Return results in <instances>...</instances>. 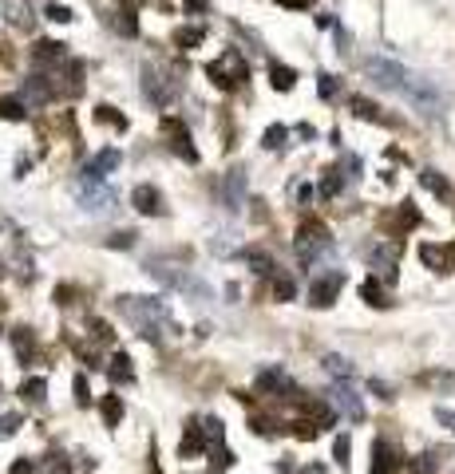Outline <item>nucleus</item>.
<instances>
[{
	"mask_svg": "<svg viewBox=\"0 0 455 474\" xmlns=\"http://www.w3.org/2000/svg\"><path fill=\"white\" fill-rule=\"evenodd\" d=\"M360 297H364L369 304H376V308H384V304H388V301H384V289L376 285V281H364V285H360Z\"/></svg>",
	"mask_w": 455,
	"mask_h": 474,
	"instance_id": "a878e982",
	"label": "nucleus"
},
{
	"mask_svg": "<svg viewBox=\"0 0 455 474\" xmlns=\"http://www.w3.org/2000/svg\"><path fill=\"white\" fill-rule=\"evenodd\" d=\"M325 368H329L337 379H348V376H353V364H348L345 356H325Z\"/></svg>",
	"mask_w": 455,
	"mask_h": 474,
	"instance_id": "393cba45",
	"label": "nucleus"
},
{
	"mask_svg": "<svg viewBox=\"0 0 455 474\" xmlns=\"http://www.w3.org/2000/svg\"><path fill=\"white\" fill-rule=\"evenodd\" d=\"M332 407H337V411H345L353 423H360V419H364V403H360V395L348 388V384H337V388H332Z\"/></svg>",
	"mask_w": 455,
	"mask_h": 474,
	"instance_id": "1a4fd4ad",
	"label": "nucleus"
},
{
	"mask_svg": "<svg viewBox=\"0 0 455 474\" xmlns=\"http://www.w3.org/2000/svg\"><path fill=\"white\" fill-rule=\"evenodd\" d=\"M419 182L428 186L431 194H440V198H447V194H452V186H447V178H440L435 171H424V174H419Z\"/></svg>",
	"mask_w": 455,
	"mask_h": 474,
	"instance_id": "4be33fe9",
	"label": "nucleus"
},
{
	"mask_svg": "<svg viewBox=\"0 0 455 474\" xmlns=\"http://www.w3.org/2000/svg\"><path fill=\"white\" fill-rule=\"evenodd\" d=\"M242 202H246V171H230V178H226V206L242 210Z\"/></svg>",
	"mask_w": 455,
	"mask_h": 474,
	"instance_id": "ddd939ff",
	"label": "nucleus"
},
{
	"mask_svg": "<svg viewBox=\"0 0 455 474\" xmlns=\"http://www.w3.org/2000/svg\"><path fill=\"white\" fill-rule=\"evenodd\" d=\"M317 431L321 427H313V423H297V439H317Z\"/></svg>",
	"mask_w": 455,
	"mask_h": 474,
	"instance_id": "37998d69",
	"label": "nucleus"
},
{
	"mask_svg": "<svg viewBox=\"0 0 455 474\" xmlns=\"http://www.w3.org/2000/svg\"><path fill=\"white\" fill-rule=\"evenodd\" d=\"M107 171H119V150H99V155L87 162L84 174H91V178H103Z\"/></svg>",
	"mask_w": 455,
	"mask_h": 474,
	"instance_id": "2eb2a0df",
	"label": "nucleus"
},
{
	"mask_svg": "<svg viewBox=\"0 0 455 474\" xmlns=\"http://www.w3.org/2000/svg\"><path fill=\"white\" fill-rule=\"evenodd\" d=\"M206 72H210V79H214L218 87H234V84H242V79H249V68L242 63L238 52H226L218 63H210Z\"/></svg>",
	"mask_w": 455,
	"mask_h": 474,
	"instance_id": "7ed1b4c3",
	"label": "nucleus"
},
{
	"mask_svg": "<svg viewBox=\"0 0 455 474\" xmlns=\"http://www.w3.org/2000/svg\"><path fill=\"white\" fill-rule=\"evenodd\" d=\"M270 79H273V87H277V91H289V87L297 84V72H293V68H285V63H273Z\"/></svg>",
	"mask_w": 455,
	"mask_h": 474,
	"instance_id": "a211bd4d",
	"label": "nucleus"
},
{
	"mask_svg": "<svg viewBox=\"0 0 455 474\" xmlns=\"http://www.w3.org/2000/svg\"><path fill=\"white\" fill-rule=\"evenodd\" d=\"M348 103H353V111H357L360 119H380V111L372 107L369 99H360V95H353V99H348Z\"/></svg>",
	"mask_w": 455,
	"mask_h": 474,
	"instance_id": "c756f323",
	"label": "nucleus"
},
{
	"mask_svg": "<svg viewBox=\"0 0 455 474\" xmlns=\"http://www.w3.org/2000/svg\"><path fill=\"white\" fill-rule=\"evenodd\" d=\"M20 427V415H0V435H13Z\"/></svg>",
	"mask_w": 455,
	"mask_h": 474,
	"instance_id": "a19ab883",
	"label": "nucleus"
},
{
	"mask_svg": "<svg viewBox=\"0 0 455 474\" xmlns=\"http://www.w3.org/2000/svg\"><path fill=\"white\" fill-rule=\"evenodd\" d=\"M202 36H206V32H202V28H178V48H198V44H202Z\"/></svg>",
	"mask_w": 455,
	"mask_h": 474,
	"instance_id": "bb28decb",
	"label": "nucleus"
},
{
	"mask_svg": "<svg viewBox=\"0 0 455 474\" xmlns=\"http://www.w3.org/2000/svg\"><path fill=\"white\" fill-rule=\"evenodd\" d=\"M435 466H440V462H435V455H424L419 462H412V471H416V474H431Z\"/></svg>",
	"mask_w": 455,
	"mask_h": 474,
	"instance_id": "e433bc0d",
	"label": "nucleus"
},
{
	"mask_svg": "<svg viewBox=\"0 0 455 474\" xmlns=\"http://www.w3.org/2000/svg\"><path fill=\"white\" fill-rule=\"evenodd\" d=\"M13 348H16V356L24 360V364H32V356H36V340H32V332H13Z\"/></svg>",
	"mask_w": 455,
	"mask_h": 474,
	"instance_id": "f3484780",
	"label": "nucleus"
},
{
	"mask_svg": "<svg viewBox=\"0 0 455 474\" xmlns=\"http://www.w3.org/2000/svg\"><path fill=\"white\" fill-rule=\"evenodd\" d=\"M87 395H91V391H87V379L75 376V403H79V407H87Z\"/></svg>",
	"mask_w": 455,
	"mask_h": 474,
	"instance_id": "ea45409f",
	"label": "nucleus"
},
{
	"mask_svg": "<svg viewBox=\"0 0 455 474\" xmlns=\"http://www.w3.org/2000/svg\"><path fill=\"white\" fill-rule=\"evenodd\" d=\"M44 391H48V384H44V379H24V384H20V395H24L28 403H44Z\"/></svg>",
	"mask_w": 455,
	"mask_h": 474,
	"instance_id": "412c9836",
	"label": "nucleus"
},
{
	"mask_svg": "<svg viewBox=\"0 0 455 474\" xmlns=\"http://www.w3.org/2000/svg\"><path fill=\"white\" fill-rule=\"evenodd\" d=\"M332 91H337V87H332V75H321V95L329 99V95H332Z\"/></svg>",
	"mask_w": 455,
	"mask_h": 474,
	"instance_id": "49530a36",
	"label": "nucleus"
},
{
	"mask_svg": "<svg viewBox=\"0 0 455 474\" xmlns=\"http://www.w3.org/2000/svg\"><path fill=\"white\" fill-rule=\"evenodd\" d=\"M0 13L8 16L16 28H32V20H36V16H32V8H28L24 0H0Z\"/></svg>",
	"mask_w": 455,
	"mask_h": 474,
	"instance_id": "4468645a",
	"label": "nucleus"
},
{
	"mask_svg": "<svg viewBox=\"0 0 455 474\" xmlns=\"http://www.w3.org/2000/svg\"><path fill=\"white\" fill-rule=\"evenodd\" d=\"M139 214H162V194L155 186H135V194H131Z\"/></svg>",
	"mask_w": 455,
	"mask_h": 474,
	"instance_id": "f8f14e48",
	"label": "nucleus"
},
{
	"mask_svg": "<svg viewBox=\"0 0 455 474\" xmlns=\"http://www.w3.org/2000/svg\"><path fill=\"white\" fill-rule=\"evenodd\" d=\"M48 474H72V462L63 459V455H56V459L48 462Z\"/></svg>",
	"mask_w": 455,
	"mask_h": 474,
	"instance_id": "4c0bfd02",
	"label": "nucleus"
},
{
	"mask_svg": "<svg viewBox=\"0 0 455 474\" xmlns=\"http://www.w3.org/2000/svg\"><path fill=\"white\" fill-rule=\"evenodd\" d=\"M435 419H440L447 431H455V411H443V407H440V411H435Z\"/></svg>",
	"mask_w": 455,
	"mask_h": 474,
	"instance_id": "a18cd8bd",
	"label": "nucleus"
},
{
	"mask_svg": "<svg viewBox=\"0 0 455 474\" xmlns=\"http://www.w3.org/2000/svg\"><path fill=\"white\" fill-rule=\"evenodd\" d=\"M99 119H103V123H115L119 131H123V127H127V119H123V115H115V111H111V107H99Z\"/></svg>",
	"mask_w": 455,
	"mask_h": 474,
	"instance_id": "58836bf2",
	"label": "nucleus"
},
{
	"mask_svg": "<svg viewBox=\"0 0 455 474\" xmlns=\"http://www.w3.org/2000/svg\"><path fill=\"white\" fill-rule=\"evenodd\" d=\"M396 471H400V455L384 439H376L372 443V471L369 474H396Z\"/></svg>",
	"mask_w": 455,
	"mask_h": 474,
	"instance_id": "9d476101",
	"label": "nucleus"
},
{
	"mask_svg": "<svg viewBox=\"0 0 455 474\" xmlns=\"http://www.w3.org/2000/svg\"><path fill=\"white\" fill-rule=\"evenodd\" d=\"M206 423H198V419H190V423L183 427V443H178V455L183 459H194V455H202L206 450Z\"/></svg>",
	"mask_w": 455,
	"mask_h": 474,
	"instance_id": "6e6552de",
	"label": "nucleus"
},
{
	"mask_svg": "<svg viewBox=\"0 0 455 474\" xmlns=\"http://www.w3.org/2000/svg\"><path fill=\"white\" fill-rule=\"evenodd\" d=\"M186 8H190V13H202V8H206V0H186Z\"/></svg>",
	"mask_w": 455,
	"mask_h": 474,
	"instance_id": "de8ad7c7",
	"label": "nucleus"
},
{
	"mask_svg": "<svg viewBox=\"0 0 455 474\" xmlns=\"http://www.w3.org/2000/svg\"><path fill=\"white\" fill-rule=\"evenodd\" d=\"M249 265H254V273H273V261L261 253H249Z\"/></svg>",
	"mask_w": 455,
	"mask_h": 474,
	"instance_id": "c9c22d12",
	"label": "nucleus"
},
{
	"mask_svg": "<svg viewBox=\"0 0 455 474\" xmlns=\"http://www.w3.org/2000/svg\"><path fill=\"white\" fill-rule=\"evenodd\" d=\"M162 127H167V134H171V150H174V155H183L186 162H194V158H198V150L190 146V134H186V127H178L174 119H167Z\"/></svg>",
	"mask_w": 455,
	"mask_h": 474,
	"instance_id": "9b49d317",
	"label": "nucleus"
},
{
	"mask_svg": "<svg viewBox=\"0 0 455 474\" xmlns=\"http://www.w3.org/2000/svg\"><path fill=\"white\" fill-rule=\"evenodd\" d=\"M210 462H214V471L222 474V471H230V466H234V455H230V450L222 447V450H218V459H210Z\"/></svg>",
	"mask_w": 455,
	"mask_h": 474,
	"instance_id": "72a5a7b5",
	"label": "nucleus"
},
{
	"mask_svg": "<svg viewBox=\"0 0 455 474\" xmlns=\"http://www.w3.org/2000/svg\"><path fill=\"white\" fill-rule=\"evenodd\" d=\"M369 79H372L376 87H384V91H400V95H404L408 84H412V75H408L400 63L380 60V56H376V60H369Z\"/></svg>",
	"mask_w": 455,
	"mask_h": 474,
	"instance_id": "f257e3e1",
	"label": "nucleus"
},
{
	"mask_svg": "<svg viewBox=\"0 0 455 474\" xmlns=\"http://www.w3.org/2000/svg\"><path fill=\"white\" fill-rule=\"evenodd\" d=\"M131 242H135V233H115V237H111V245H115V249H127Z\"/></svg>",
	"mask_w": 455,
	"mask_h": 474,
	"instance_id": "c03bdc74",
	"label": "nucleus"
},
{
	"mask_svg": "<svg viewBox=\"0 0 455 474\" xmlns=\"http://www.w3.org/2000/svg\"><path fill=\"white\" fill-rule=\"evenodd\" d=\"M337 190H341V174H337V171H329V178H325V186H321V194H325V198H332Z\"/></svg>",
	"mask_w": 455,
	"mask_h": 474,
	"instance_id": "f704fd0d",
	"label": "nucleus"
},
{
	"mask_svg": "<svg viewBox=\"0 0 455 474\" xmlns=\"http://www.w3.org/2000/svg\"><path fill=\"white\" fill-rule=\"evenodd\" d=\"M285 8H309V0H282Z\"/></svg>",
	"mask_w": 455,
	"mask_h": 474,
	"instance_id": "09e8293b",
	"label": "nucleus"
},
{
	"mask_svg": "<svg viewBox=\"0 0 455 474\" xmlns=\"http://www.w3.org/2000/svg\"><path fill=\"white\" fill-rule=\"evenodd\" d=\"M348 450H353V443H348V435H341V439H337V443H332V455H337V462H341V466H345V462H348Z\"/></svg>",
	"mask_w": 455,
	"mask_h": 474,
	"instance_id": "473e14b6",
	"label": "nucleus"
},
{
	"mask_svg": "<svg viewBox=\"0 0 455 474\" xmlns=\"http://www.w3.org/2000/svg\"><path fill=\"white\" fill-rule=\"evenodd\" d=\"M115 28H119L123 36H135V32H139V24H135V13H131V8H123V13H115Z\"/></svg>",
	"mask_w": 455,
	"mask_h": 474,
	"instance_id": "c85d7f7f",
	"label": "nucleus"
},
{
	"mask_svg": "<svg viewBox=\"0 0 455 474\" xmlns=\"http://www.w3.org/2000/svg\"><path fill=\"white\" fill-rule=\"evenodd\" d=\"M341 285H345V277H341V273H325V277H317L313 285H309V304L329 308V304L341 297Z\"/></svg>",
	"mask_w": 455,
	"mask_h": 474,
	"instance_id": "423d86ee",
	"label": "nucleus"
},
{
	"mask_svg": "<svg viewBox=\"0 0 455 474\" xmlns=\"http://www.w3.org/2000/svg\"><path fill=\"white\" fill-rule=\"evenodd\" d=\"M36 60H40V63H48V60H63V44L40 40V44H36Z\"/></svg>",
	"mask_w": 455,
	"mask_h": 474,
	"instance_id": "b1692460",
	"label": "nucleus"
},
{
	"mask_svg": "<svg viewBox=\"0 0 455 474\" xmlns=\"http://www.w3.org/2000/svg\"><path fill=\"white\" fill-rule=\"evenodd\" d=\"M143 95L151 99V103H159V107H167L174 99V79L171 75H162L159 68H143Z\"/></svg>",
	"mask_w": 455,
	"mask_h": 474,
	"instance_id": "20e7f679",
	"label": "nucleus"
},
{
	"mask_svg": "<svg viewBox=\"0 0 455 474\" xmlns=\"http://www.w3.org/2000/svg\"><path fill=\"white\" fill-rule=\"evenodd\" d=\"M273 297H277V301H293V297H297L293 277H277V281H273Z\"/></svg>",
	"mask_w": 455,
	"mask_h": 474,
	"instance_id": "cd10ccee",
	"label": "nucleus"
},
{
	"mask_svg": "<svg viewBox=\"0 0 455 474\" xmlns=\"http://www.w3.org/2000/svg\"><path fill=\"white\" fill-rule=\"evenodd\" d=\"M404 95L412 99V107H419L424 115H435V111H440V91L431 84H424V79H416V75H412V84H408Z\"/></svg>",
	"mask_w": 455,
	"mask_h": 474,
	"instance_id": "0eeeda50",
	"label": "nucleus"
},
{
	"mask_svg": "<svg viewBox=\"0 0 455 474\" xmlns=\"http://www.w3.org/2000/svg\"><path fill=\"white\" fill-rule=\"evenodd\" d=\"M285 139H289V131H285V127H270V131H265V146H270V150L285 146Z\"/></svg>",
	"mask_w": 455,
	"mask_h": 474,
	"instance_id": "2f4dec72",
	"label": "nucleus"
},
{
	"mask_svg": "<svg viewBox=\"0 0 455 474\" xmlns=\"http://www.w3.org/2000/svg\"><path fill=\"white\" fill-rule=\"evenodd\" d=\"M111 379H115V384H131V379H135V372H131V356L127 352L111 356Z\"/></svg>",
	"mask_w": 455,
	"mask_h": 474,
	"instance_id": "dca6fc26",
	"label": "nucleus"
},
{
	"mask_svg": "<svg viewBox=\"0 0 455 474\" xmlns=\"http://www.w3.org/2000/svg\"><path fill=\"white\" fill-rule=\"evenodd\" d=\"M48 20H56V24H72L75 16H72L68 4H48Z\"/></svg>",
	"mask_w": 455,
	"mask_h": 474,
	"instance_id": "7c9ffc66",
	"label": "nucleus"
},
{
	"mask_svg": "<svg viewBox=\"0 0 455 474\" xmlns=\"http://www.w3.org/2000/svg\"><path fill=\"white\" fill-rule=\"evenodd\" d=\"M119 419H123V400H119V395H107V400H103V423L119 427Z\"/></svg>",
	"mask_w": 455,
	"mask_h": 474,
	"instance_id": "6ab92c4d",
	"label": "nucleus"
},
{
	"mask_svg": "<svg viewBox=\"0 0 455 474\" xmlns=\"http://www.w3.org/2000/svg\"><path fill=\"white\" fill-rule=\"evenodd\" d=\"M325 249H329V230H325L321 221H305V226L297 230V257H301L305 265H313Z\"/></svg>",
	"mask_w": 455,
	"mask_h": 474,
	"instance_id": "f03ea898",
	"label": "nucleus"
},
{
	"mask_svg": "<svg viewBox=\"0 0 455 474\" xmlns=\"http://www.w3.org/2000/svg\"><path fill=\"white\" fill-rule=\"evenodd\" d=\"M419 257H424V265H431L435 273H443V269H447V253H443V249H435V245H424V249H419Z\"/></svg>",
	"mask_w": 455,
	"mask_h": 474,
	"instance_id": "5701e85b",
	"label": "nucleus"
},
{
	"mask_svg": "<svg viewBox=\"0 0 455 474\" xmlns=\"http://www.w3.org/2000/svg\"><path fill=\"white\" fill-rule=\"evenodd\" d=\"M28 99H0V119H24Z\"/></svg>",
	"mask_w": 455,
	"mask_h": 474,
	"instance_id": "aec40b11",
	"label": "nucleus"
},
{
	"mask_svg": "<svg viewBox=\"0 0 455 474\" xmlns=\"http://www.w3.org/2000/svg\"><path fill=\"white\" fill-rule=\"evenodd\" d=\"M79 202H84L91 214H103V210H107L115 198H111V190L103 186V178H91V174H84V178H79Z\"/></svg>",
	"mask_w": 455,
	"mask_h": 474,
	"instance_id": "39448f33",
	"label": "nucleus"
},
{
	"mask_svg": "<svg viewBox=\"0 0 455 474\" xmlns=\"http://www.w3.org/2000/svg\"><path fill=\"white\" fill-rule=\"evenodd\" d=\"M8 474H36V462L20 459V462H13V471H8Z\"/></svg>",
	"mask_w": 455,
	"mask_h": 474,
	"instance_id": "79ce46f5",
	"label": "nucleus"
}]
</instances>
